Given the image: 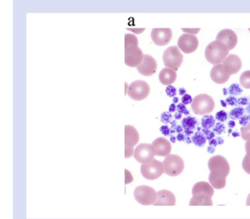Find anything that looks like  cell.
Returning a JSON list of instances; mask_svg holds the SVG:
<instances>
[{
	"label": "cell",
	"mask_w": 250,
	"mask_h": 219,
	"mask_svg": "<svg viewBox=\"0 0 250 219\" xmlns=\"http://www.w3.org/2000/svg\"><path fill=\"white\" fill-rule=\"evenodd\" d=\"M140 170L142 175L149 181L158 179L164 172L163 163L157 159L152 160L146 164H143Z\"/></svg>",
	"instance_id": "6"
},
{
	"label": "cell",
	"mask_w": 250,
	"mask_h": 219,
	"mask_svg": "<svg viewBox=\"0 0 250 219\" xmlns=\"http://www.w3.org/2000/svg\"><path fill=\"white\" fill-rule=\"evenodd\" d=\"M140 140V135L134 127L131 125L125 126V158H131L134 152V147Z\"/></svg>",
	"instance_id": "10"
},
{
	"label": "cell",
	"mask_w": 250,
	"mask_h": 219,
	"mask_svg": "<svg viewBox=\"0 0 250 219\" xmlns=\"http://www.w3.org/2000/svg\"><path fill=\"white\" fill-rule=\"evenodd\" d=\"M157 63L154 57L148 54H144L143 61L137 67L140 74L144 76H153L157 71Z\"/></svg>",
	"instance_id": "14"
},
{
	"label": "cell",
	"mask_w": 250,
	"mask_h": 219,
	"mask_svg": "<svg viewBox=\"0 0 250 219\" xmlns=\"http://www.w3.org/2000/svg\"><path fill=\"white\" fill-rule=\"evenodd\" d=\"M178 46L185 54H191L197 50L199 40L195 34H183L179 37Z\"/></svg>",
	"instance_id": "11"
},
{
	"label": "cell",
	"mask_w": 250,
	"mask_h": 219,
	"mask_svg": "<svg viewBox=\"0 0 250 219\" xmlns=\"http://www.w3.org/2000/svg\"><path fill=\"white\" fill-rule=\"evenodd\" d=\"M228 93L231 95V96H239L242 93V90L240 87L239 85L238 84H233L230 86L228 89Z\"/></svg>",
	"instance_id": "29"
},
{
	"label": "cell",
	"mask_w": 250,
	"mask_h": 219,
	"mask_svg": "<svg viewBox=\"0 0 250 219\" xmlns=\"http://www.w3.org/2000/svg\"><path fill=\"white\" fill-rule=\"evenodd\" d=\"M177 139L179 141H185V139H186V136H185L182 133H179Z\"/></svg>",
	"instance_id": "45"
},
{
	"label": "cell",
	"mask_w": 250,
	"mask_h": 219,
	"mask_svg": "<svg viewBox=\"0 0 250 219\" xmlns=\"http://www.w3.org/2000/svg\"><path fill=\"white\" fill-rule=\"evenodd\" d=\"M208 166L210 173L221 178H227L231 171L229 163L222 155H216L211 158Z\"/></svg>",
	"instance_id": "4"
},
{
	"label": "cell",
	"mask_w": 250,
	"mask_h": 219,
	"mask_svg": "<svg viewBox=\"0 0 250 219\" xmlns=\"http://www.w3.org/2000/svg\"><path fill=\"white\" fill-rule=\"evenodd\" d=\"M179 102V99L178 98L175 97L174 99H173V103H176Z\"/></svg>",
	"instance_id": "55"
},
{
	"label": "cell",
	"mask_w": 250,
	"mask_h": 219,
	"mask_svg": "<svg viewBox=\"0 0 250 219\" xmlns=\"http://www.w3.org/2000/svg\"><path fill=\"white\" fill-rule=\"evenodd\" d=\"M176 132H178V133H181L182 131H183V128H182L181 126H180V125L176 126Z\"/></svg>",
	"instance_id": "49"
},
{
	"label": "cell",
	"mask_w": 250,
	"mask_h": 219,
	"mask_svg": "<svg viewBox=\"0 0 250 219\" xmlns=\"http://www.w3.org/2000/svg\"><path fill=\"white\" fill-rule=\"evenodd\" d=\"M249 31H250V29H249Z\"/></svg>",
	"instance_id": "56"
},
{
	"label": "cell",
	"mask_w": 250,
	"mask_h": 219,
	"mask_svg": "<svg viewBox=\"0 0 250 219\" xmlns=\"http://www.w3.org/2000/svg\"><path fill=\"white\" fill-rule=\"evenodd\" d=\"M163 61L166 67L177 70L183 61V56L179 47L173 46L167 48L163 54Z\"/></svg>",
	"instance_id": "5"
},
{
	"label": "cell",
	"mask_w": 250,
	"mask_h": 219,
	"mask_svg": "<svg viewBox=\"0 0 250 219\" xmlns=\"http://www.w3.org/2000/svg\"><path fill=\"white\" fill-rule=\"evenodd\" d=\"M155 155L152 145L140 144L134 151V158L140 164H146L154 160Z\"/></svg>",
	"instance_id": "12"
},
{
	"label": "cell",
	"mask_w": 250,
	"mask_h": 219,
	"mask_svg": "<svg viewBox=\"0 0 250 219\" xmlns=\"http://www.w3.org/2000/svg\"><path fill=\"white\" fill-rule=\"evenodd\" d=\"M225 130V125L222 123H220V122H218V123L216 124V126L214 128V132L217 134V135H221V134L223 133Z\"/></svg>",
	"instance_id": "33"
},
{
	"label": "cell",
	"mask_w": 250,
	"mask_h": 219,
	"mask_svg": "<svg viewBox=\"0 0 250 219\" xmlns=\"http://www.w3.org/2000/svg\"><path fill=\"white\" fill-rule=\"evenodd\" d=\"M164 173L169 176L176 177L183 172L184 169V161L181 157L175 154H170L163 161Z\"/></svg>",
	"instance_id": "3"
},
{
	"label": "cell",
	"mask_w": 250,
	"mask_h": 219,
	"mask_svg": "<svg viewBox=\"0 0 250 219\" xmlns=\"http://www.w3.org/2000/svg\"><path fill=\"white\" fill-rule=\"evenodd\" d=\"M229 50L223 43L218 40L212 42L206 47L205 57L211 64L214 66L222 64L224 60L228 57Z\"/></svg>",
	"instance_id": "1"
},
{
	"label": "cell",
	"mask_w": 250,
	"mask_h": 219,
	"mask_svg": "<svg viewBox=\"0 0 250 219\" xmlns=\"http://www.w3.org/2000/svg\"><path fill=\"white\" fill-rule=\"evenodd\" d=\"M182 31L185 32L186 33V34H197L199 31H200V29H182Z\"/></svg>",
	"instance_id": "40"
},
{
	"label": "cell",
	"mask_w": 250,
	"mask_h": 219,
	"mask_svg": "<svg viewBox=\"0 0 250 219\" xmlns=\"http://www.w3.org/2000/svg\"><path fill=\"white\" fill-rule=\"evenodd\" d=\"M134 198L143 205L154 204L157 198V193L151 187L140 185L136 188L134 192Z\"/></svg>",
	"instance_id": "8"
},
{
	"label": "cell",
	"mask_w": 250,
	"mask_h": 219,
	"mask_svg": "<svg viewBox=\"0 0 250 219\" xmlns=\"http://www.w3.org/2000/svg\"><path fill=\"white\" fill-rule=\"evenodd\" d=\"M173 33L171 29L155 28L151 32V38L156 45L159 47L166 46L171 41Z\"/></svg>",
	"instance_id": "13"
},
{
	"label": "cell",
	"mask_w": 250,
	"mask_h": 219,
	"mask_svg": "<svg viewBox=\"0 0 250 219\" xmlns=\"http://www.w3.org/2000/svg\"><path fill=\"white\" fill-rule=\"evenodd\" d=\"M245 150L247 155L250 157V140L247 141V142H246Z\"/></svg>",
	"instance_id": "44"
},
{
	"label": "cell",
	"mask_w": 250,
	"mask_h": 219,
	"mask_svg": "<svg viewBox=\"0 0 250 219\" xmlns=\"http://www.w3.org/2000/svg\"><path fill=\"white\" fill-rule=\"evenodd\" d=\"M197 121L195 118L187 117L182 120V127L185 131V135L186 136H191L193 134V130L195 129Z\"/></svg>",
	"instance_id": "23"
},
{
	"label": "cell",
	"mask_w": 250,
	"mask_h": 219,
	"mask_svg": "<svg viewBox=\"0 0 250 219\" xmlns=\"http://www.w3.org/2000/svg\"><path fill=\"white\" fill-rule=\"evenodd\" d=\"M161 131L162 132L163 135H165V136H168L170 133V128L167 126H165V125L161 127Z\"/></svg>",
	"instance_id": "42"
},
{
	"label": "cell",
	"mask_w": 250,
	"mask_h": 219,
	"mask_svg": "<svg viewBox=\"0 0 250 219\" xmlns=\"http://www.w3.org/2000/svg\"><path fill=\"white\" fill-rule=\"evenodd\" d=\"M171 115L165 112V113L163 114L162 117H161V120L163 121V122H170V119H171Z\"/></svg>",
	"instance_id": "41"
},
{
	"label": "cell",
	"mask_w": 250,
	"mask_h": 219,
	"mask_svg": "<svg viewBox=\"0 0 250 219\" xmlns=\"http://www.w3.org/2000/svg\"><path fill=\"white\" fill-rule=\"evenodd\" d=\"M215 151L214 147L211 146L209 148H208V152H210V153H213L214 151Z\"/></svg>",
	"instance_id": "51"
},
{
	"label": "cell",
	"mask_w": 250,
	"mask_h": 219,
	"mask_svg": "<svg viewBox=\"0 0 250 219\" xmlns=\"http://www.w3.org/2000/svg\"><path fill=\"white\" fill-rule=\"evenodd\" d=\"M177 110L178 112H180L182 115H183V114L185 115H189V111L187 110V109H186V106H185V105L183 104V103H179V104L178 105Z\"/></svg>",
	"instance_id": "35"
},
{
	"label": "cell",
	"mask_w": 250,
	"mask_h": 219,
	"mask_svg": "<svg viewBox=\"0 0 250 219\" xmlns=\"http://www.w3.org/2000/svg\"><path fill=\"white\" fill-rule=\"evenodd\" d=\"M191 106L195 115H206L213 112L215 103L214 99L209 95L200 94L193 99Z\"/></svg>",
	"instance_id": "2"
},
{
	"label": "cell",
	"mask_w": 250,
	"mask_h": 219,
	"mask_svg": "<svg viewBox=\"0 0 250 219\" xmlns=\"http://www.w3.org/2000/svg\"><path fill=\"white\" fill-rule=\"evenodd\" d=\"M241 135L244 140H250V125L243 126L241 128Z\"/></svg>",
	"instance_id": "30"
},
{
	"label": "cell",
	"mask_w": 250,
	"mask_h": 219,
	"mask_svg": "<svg viewBox=\"0 0 250 219\" xmlns=\"http://www.w3.org/2000/svg\"><path fill=\"white\" fill-rule=\"evenodd\" d=\"M246 110H247V112H248V113L250 114V103H249L248 106H247V109H246Z\"/></svg>",
	"instance_id": "54"
},
{
	"label": "cell",
	"mask_w": 250,
	"mask_h": 219,
	"mask_svg": "<svg viewBox=\"0 0 250 219\" xmlns=\"http://www.w3.org/2000/svg\"><path fill=\"white\" fill-rule=\"evenodd\" d=\"M216 40L223 43L228 50L231 51L236 47L238 43V36L235 34V32L229 29H226L218 33Z\"/></svg>",
	"instance_id": "15"
},
{
	"label": "cell",
	"mask_w": 250,
	"mask_h": 219,
	"mask_svg": "<svg viewBox=\"0 0 250 219\" xmlns=\"http://www.w3.org/2000/svg\"><path fill=\"white\" fill-rule=\"evenodd\" d=\"M209 183L215 189H222L226 186V178L216 176L210 173L209 174Z\"/></svg>",
	"instance_id": "24"
},
{
	"label": "cell",
	"mask_w": 250,
	"mask_h": 219,
	"mask_svg": "<svg viewBox=\"0 0 250 219\" xmlns=\"http://www.w3.org/2000/svg\"><path fill=\"white\" fill-rule=\"evenodd\" d=\"M176 110H177V107H176V105H175L174 103H173V104L170 105V112H176Z\"/></svg>",
	"instance_id": "47"
},
{
	"label": "cell",
	"mask_w": 250,
	"mask_h": 219,
	"mask_svg": "<svg viewBox=\"0 0 250 219\" xmlns=\"http://www.w3.org/2000/svg\"><path fill=\"white\" fill-rule=\"evenodd\" d=\"M215 122H216V119L212 115H206L202 119V126L205 129H210L214 127Z\"/></svg>",
	"instance_id": "26"
},
{
	"label": "cell",
	"mask_w": 250,
	"mask_h": 219,
	"mask_svg": "<svg viewBox=\"0 0 250 219\" xmlns=\"http://www.w3.org/2000/svg\"><path fill=\"white\" fill-rule=\"evenodd\" d=\"M206 140H207V138H206V135L200 132H196L192 137V142L197 147L204 146L206 145Z\"/></svg>",
	"instance_id": "25"
},
{
	"label": "cell",
	"mask_w": 250,
	"mask_h": 219,
	"mask_svg": "<svg viewBox=\"0 0 250 219\" xmlns=\"http://www.w3.org/2000/svg\"><path fill=\"white\" fill-rule=\"evenodd\" d=\"M244 108L241 107V106H238V107L235 108V109H232L230 112L229 116L232 119H241L244 116Z\"/></svg>",
	"instance_id": "28"
},
{
	"label": "cell",
	"mask_w": 250,
	"mask_h": 219,
	"mask_svg": "<svg viewBox=\"0 0 250 219\" xmlns=\"http://www.w3.org/2000/svg\"><path fill=\"white\" fill-rule=\"evenodd\" d=\"M210 76L212 81L218 84L226 83L231 77V75L225 70L222 64L214 66L211 70Z\"/></svg>",
	"instance_id": "18"
},
{
	"label": "cell",
	"mask_w": 250,
	"mask_h": 219,
	"mask_svg": "<svg viewBox=\"0 0 250 219\" xmlns=\"http://www.w3.org/2000/svg\"><path fill=\"white\" fill-rule=\"evenodd\" d=\"M181 118L182 114L180 113V112H177V113L175 115V118H176V119H180Z\"/></svg>",
	"instance_id": "50"
},
{
	"label": "cell",
	"mask_w": 250,
	"mask_h": 219,
	"mask_svg": "<svg viewBox=\"0 0 250 219\" xmlns=\"http://www.w3.org/2000/svg\"><path fill=\"white\" fill-rule=\"evenodd\" d=\"M214 194V187L211 185L210 183L198 182L194 185L192 188V196L195 195H205L209 196V197H213Z\"/></svg>",
	"instance_id": "20"
},
{
	"label": "cell",
	"mask_w": 250,
	"mask_h": 219,
	"mask_svg": "<svg viewBox=\"0 0 250 219\" xmlns=\"http://www.w3.org/2000/svg\"><path fill=\"white\" fill-rule=\"evenodd\" d=\"M228 119V114L225 111H220L216 114V119L219 122H225Z\"/></svg>",
	"instance_id": "32"
},
{
	"label": "cell",
	"mask_w": 250,
	"mask_h": 219,
	"mask_svg": "<svg viewBox=\"0 0 250 219\" xmlns=\"http://www.w3.org/2000/svg\"><path fill=\"white\" fill-rule=\"evenodd\" d=\"M242 167L247 174H250V157L246 155L242 162Z\"/></svg>",
	"instance_id": "31"
},
{
	"label": "cell",
	"mask_w": 250,
	"mask_h": 219,
	"mask_svg": "<svg viewBox=\"0 0 250 219\" xmlns=\"http://www.w3.org/2000/svg\"><path fill=\"white\" fill-rule=\"evenodd\" d=\"M152 147L154 148L156 155L158 156H167L170 155L172 151V145L165 138H157L152 143Z\"/></svg>",
	"instance_id": "17"
},
{
	"label": "cell",
	"mask_w": 250,
	"mask_h": 219,
	"mask_svg": "<svg viewBox=\"0 0 250 219\" xmlns=\"http://www.w3.org/2000/svg\"><path fill=\"white\" fill-rule=\"evenodd\" d=\"M209 144H210L211 146L216 147L218 145V142L216 139H213L209 141Z\"/></svg>",
	"instance_id": "46"
},
{
	"label": "cell",
	"mask_w": 250,
	"mask_h": 219,
	"mask_svg": "<svg viewBox=\"0 0 250 219\" xmlns=\"http://www.w3.org/2000/svg\"><path fill=\"white\" fill-rule=\"evenodd\" d=\"M226 103L228 104L231 105V106H235V105L238 104V99H235L233 96H231V97L228 98L225 100Z\"/></svg>",
	"instance_id": "39"
},
{
	"label": "cell",
	"mask_w": 250,
	"mask_h": 219,
	"mask_svg": "<svg viewBox=\"0 0 250 219\" xmlns=\"http://www.w3.org/2000/svg\"><path fill=\"white\" fill-rule=\"evenodd\" d=\"M151 88L147 82L144 81L137 80L132 82L128 86L127 94L134 101H143L150 94Z\"/></svg>",
	"instance_id": "7"
},
{
	"label": "cell",
	"mask_w": 250,
	"mask_h": 219,
	"mask_svg": "<svg viewBox=\"0 0 250 219\" xmlns=\"http://www.w3.org/2000/svg\"><path fill=\"white\" fill-rule=\"evenodd\" d=\"M193 100H192V96H189L188 94H185L184 96H183L181 99L182 103H183L184 105L189 104V103H192Z\"/></svg>",
	"instance_id": "37"
},
{
	"label": "cell",
	"mask_w": 250,
	"mask_h": 219,
	"mask_svg": "<svg viewBox=\"0 0 250 219\" xmlns=\"http://www.w3.org/2000/svg\"><path fill=\"white\" fill-rule=\"evenodd\" d=\"M159 79L162 84L169 86V85L173 84L176 82V79H177V73H176V70H173V69L165 67L160 72Z\"/></svg>",
	"instance_id": "21"
},
{
	"label": "cell",
	"mask_w": 250,
	"mask_h": 219,
	"mask_svg": "<svg viewBox=\"0 0 250 219\" xmlns=\"http://www.w3.org/2000/svg\"><path fill=\"white\" fill-rule=\"evenodd\" d=\"M238 104L240 105H247L249 104V101L247 98H241V99H238Z\"/></svg>",
	"instance_id": "43"
},
{
	"label": "cell",
	"mask_w": 250,
	"mask_h": 219,
	"mask_svg": "<svg viewBox=\"0 0 250 219\" xmlns=\"http://www.w3.org/2000/svg\"><path fill=\"white\" fill-rule=\"evenodd\" d=\"M246 204H247V206H250V194H249L248 197H247Z\"/></svg>",
	"instance_id": "53"
},
{
	"label": "cell",
	"mask_w": 250,
	"mask_h": 219,
	"mask_svg": "<svg viewBox=\"0 0 250 219\" xmlns=\"http://www.w3.org/2000/svg\"><path fill=\"white\" fill-rule=\"evenodd\" d=\"M176 196L168 190H161L157 193V198L154 202L155 206H174L176 205Z\"/></svg>",
	"instance_id": "19"
},
{
	"label": "cell",
	"mask_w": 250,
	"mask_h": 219,
	"mask_svg": "<svg viewBox=\"0 0 250 219\" xmlns=\"http://www.w3.org/2000/svg\"><path fill=\"white\" fill-rule=\"evenodd\" d=\"M240 84L245 89H250V70L244 71L240 77Z\"/></svg>",
	"instance_id": "27"
},
{
	"label": "cell",
	"mask_w": 250,
	"mask_h": 219,
	"mask_svg": "<svg viewBox=\"0 0 250 219\" xmlns=\"http://www.w3.org/2000/svg\"><path fill=\"white\" fill-rule=\"evenodd\" d=\"M224 68L230 75H234L238 73L242 67V62L241 58L235 54H230L226 59L224 60Z\"/></svg>",
	"instance_id": "16"
},
{
	"label": "cell",
	"mask_w": 250,
	"mask_h": 219,
	"mask_svg": "<svg viewBox=\"0 0 250 219\" xmlns=\"http://www.w3.org/2000/svg\"><path fill=\"white\" fill-rule=\"evenodd\" d=\"M189 205L212 206L213 202H212V197H209V196L195 195L191 199Z\"/></svg>",
	"instance_id": "22"
},
{
	"label": "cell",
	"mask_w": 250,
	"mask_h": 219,
	"mask_svg": "<svg viewBox=\"0 0 250 219\" xmlns=\"http://www.w3.org/2000/svg\"><path fill=\"white\" fill-rule=\"evenodd\" d=\"M144 54L138 43L125 45V63L131 67H138L143 61Z\"/></svg>",
	"instance_id": "9"
},
{
	"label": "cell",
	"mask_w": 250,
	"mask_h": 219,
	"mask_svg": "<svg viewBox=\"0 0 250 219\" xmlns=\"http://www.w3.org/2000/svg\"><path fill=\"white\" fill-rule=\"evenodd\" d=\"M179 94L181 95V96H184L186 94V90L184 88H180L179 90Z\"/></svg>",
	"instance_id": "52"
},
{
	"label": "cell",
	"mask_w": 250,
	"mask_h": 219,
	"mask_svg": "<svg viewBox=\"0 0 250 219\" xmlns=\"http://www.w3.org/2000/svg\"><path fill=\"white\" fill-rule=\"evenodd\" d=\"M166 93L170 97H174L176 96V89L173 86H167V88L166 89Z\"/></svg>",
	"instance_id": "38"
},
{
	"label": "cell",
	"mask_w": 250,
	"mask_h": 219,
	"mask_svg": "<svg viewBox=\"0 0 250 219\" xmlns=\"http://www.w3.org/2000/svg\"><path fill=\"white\" fill-rule=\"evenodd\" d=\"M235 123L233 120H231V121H230L229 122H228V127H229L230 128H234V127H235Z\"/></svg>",
	"instance_id": "48"
},
{
	"label": "cell",
	"mask_w": 250,
	"mask_h": 219,
	"mask_svg": "<svg viewBox=\"0 0 250 219\" xmlns=\"http://www.w3.org/2000/svg\"><path fill=\"white\" fill-rule=\"evenodd\" d=\"M239 123L240 125H242V126H247V125H250V115L243 116L242 118L240 119Z\"/></svg>",
	"instance_id": "34"
},
{
	"label": "cell",
	"mask_w": 250,
	"mask_h": 219,
	"mask_svg": "<svg viewBox=\"0 0 250 219\" xmlns=\"http://www.w3.org/2000/svg\"><path fill=\"white\" fill-rule=\"evenodd\" d=\"M203 133L206 135V138H207V139H209V141L212 140V139L214 138V132L209 131V129H205V128H203Z\"/></svg>",
	"instance_id": "36"
}]
</instances>
